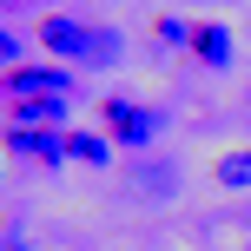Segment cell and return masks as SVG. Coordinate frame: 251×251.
Wrapping results in <instances>:
<instances>
[{"label": "cell", "mask_w": 251, "mask_h": 251, "mask_svg": "<svg viewBox=\"0 0 251 251\" xmlns=\"http://www.w3.org/2000/svg\"><path fill=\"white\" fill-rule=\"evenodd\" d=\"M212 178H218L225 192H251V146H245V152H225V159L212 165Z\"/></svg>", "instance_id": "7"}, {"label": "cell", "mask_w": 251, "mask_h": 251, "mask_svg": "<svg viewBox=\"0 0 251 251\" xmlns=\"http://www.w3.org/2000/svg\"><path fill=\"white\" fill-rule=\"evenodd\" d=\"M0 66H7V73H13V66H26V60H20V40H13L7 26H0Z\"/></svg>", "instance_id": "11"}, {"label": "cell", "mask_w": 251, "mask_h": 251, "mask_svg": "<svg viewBox=\"0 0 251 251\" xmlns=\"http://www.w3.org/2000/svg\"><path fill=\"white\" fill-rule=\"evenodd\" d=\"M192 60H199L205 73H225V66H231V26L205 20L199 33H192Z\"/></svg>", "instance_id": "4"}, {"label": "cell", "mask_w": 251, "mask_h": 251, "mask_svg": "<svg viewBox=\"0 0 251 251\" xmlns=\"http://www.w3.org/2000/svg\"><path fill=\"white\" fill-rule=\"evenodd\" d=\"M100 119H106V132H113V146H132V152L152 146V139H159V126H165L159 106H139V100H106Z\"/></svg>", "instance_id": "1"}, {"label": "cell", "mask_w": 251, "mask_h": 251, "mask_svg": "<svg viewBox=\"0 0 251 251\" xmlns=\"http://www.w3.org/2000/svg\"><path fill=\"white\" fill-rule=\"evenodd\" d=\"M66 113H73V100H20L13 106V126H26V132H60Z\"/></svg>", "instance_id": "5"}, {"label": "cell", "mask_w": 251, "mask_h": 251, "mask_svg": "<svg viewBox=\"0 0 251 251\" xmlns=\"http://www.w3.org/2000/svg\"><path fill=\"white\" fill-rule=\"evenodd\" d=\"M40 47H47L53 60H79V66H86V53H93V26L73 20V13H47V20H40Z\"/></svg>", "instance_id": "3"}, {"label": "cell", "mask_w": 251, "mask_h": 251, "mask_svg": "<svg viewBox=\"0 0 251 251\" xmlns=\"http://www.w3.org/2000/svg\"><path fill=\"white\" fill-rule=\"evenodd\" d=\"M66 159H79V165H106V159H113V139H106V132H66Z\"/></svg>", "instance_id": "6"}, {"label": "cell", "mask_w": 251, "mask_h": 251, "mask_svg": "<svg viewBox=\"0 0 251 251\" xmlns=\"http://www.w3.org/2000/svg\"><path fill=\"white\" fill-rule=\"evenodd\" d=\"M132 178H139V192H146V199H165V192H172V178H178V172H172V165H139Z\"/></svg>", "instance_id": "9"}, {"label": "cell", "mask_w": 251, "mask_h": 251, "mask_svg": "<svg viewBox=\"0 0 251 251\" xmlns=\"http://www.w3.org/2000/svg\"><path fill=\"white\" fill-rule=\"evenodd\" d=\"M0 93L7 100H73V73L66 66H13V73H0Z\"/></svg>", "instance_id": "2"}, {"label": "cell", "mask_w": 251, "mask_h": 251, "mask_svg": "<svg viewBox=\"0 0 251 251\" xmlns=\"http://www.w3.org/2000/svg\"><path fill=\"white\" fill-rule=\"evenodd\" d=\"M0 251H33V245H20V238H7V245H0Z\"/></svg>", "instance_id": "12"}, {"label": "cell", "mask_w": 251, "mask_h": 251, "mask_svg": "<svg viewBox=\"0 0 251 251\" xmlns=\"http://www.w3.org/2000/svg\"><path fill=\"white\" fill-rule=\"evenodd\" d=\"M192 33H199V26H185L178 13H159V20H152V40H159V47H192Z\"/></svg>", "instance_id": "8"}, {"label": "cell", "mask_w": 251, "mask_h": 251, "mask_svg": "<svg viewBox=\"0 0 251 251\" xmlns=\"http://www.w3.org/2000/svg\"><path fill=\"white\" fill-rule=\"evenodd\" d=\"M113 60H119V33L93 26V53H86V66H113Z\"/></svg>", "instance_id": "10"}]
</instances>
